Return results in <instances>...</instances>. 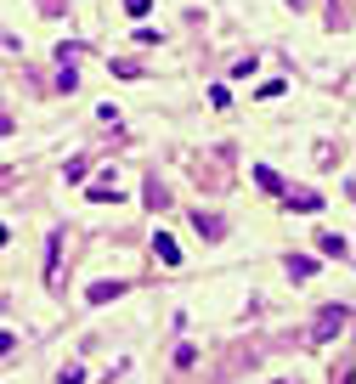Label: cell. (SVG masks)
Returning <instances> with one entry per match:
<instances>
[{"mask_svg": "<svg viewBox=\"0 0 356 384\" xmlns=\"http://www.w3.org/2000/svg\"><path fill=\"white\" fill-rule=\"evenodd\" d=\"M334 328H345V306H328V311H322V328H317V339H328Z\"/></svg>", "mask_w": 356, "mask_h": 384, "instance_id": "cell-1", "label": "cell"}, {"mask_svg": "<svg viewBox=\"0 0 356 384\" xmlns=\"http://www.w3.org/2000/svg\"><path fill=\"white\" fill-rule=\"evenodd\" d=\"M193 227L204 232V237H220V232H226V227H220V221H215V215H198V221H193Z\"/></svg>", "mask_w": 356, "mask_h": 384, "instance_id": "cell-2", "label": "cell"}, {"mask_svg": "<svg viewBox=\"0 0 356 384\" xmlns=\"http://www.w3.org/2000/svg\"><path fill=\"white\" fill-rule=\"evenodd\" d=\"M125 6H131V11H136V17H142L147 6H153V0H125Z\"/></svg>", "mask_w": 356, "mask_h": 384, "instance_id": "cell-3", "label": "cell"}]
</instances>
